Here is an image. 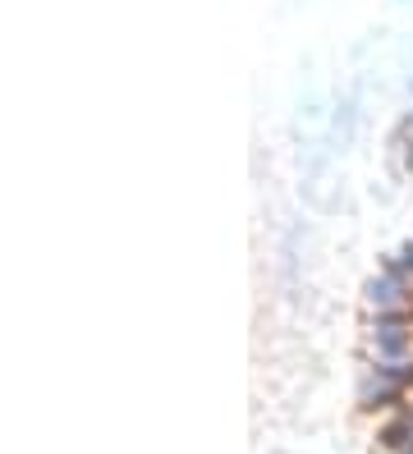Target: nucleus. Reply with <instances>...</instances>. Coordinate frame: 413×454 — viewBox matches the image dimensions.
I'll list each match as a JSON object with an SVG mask.
<instances>
[{"label":"nucleus","instance_id":"obj_2","mask_svg":"<svg viewBox=\"0 0 413 454\" xmlns=\"http://www.w3.org/2000/svg\"><path fill=\"white\" fill-rule=\"evenodd\" d=\"M381 266H391V271H400L404 280H413V239H409V244H400L391 257H385Z\"/></svg>","mask_w":413,"mask_h":454},{"label":"nucleus","instance_id":"obj_3","mask_svg":"<svg viewBox=\"0 0 413 454\" xmlns=\"http://www.w3.org/2000/svg\"><path fill=\"white\" fill-rule=\"evenodd\" d=\"M395 147H400V170L413 179V143H395Z\"/></svg>","mask_w":413,"mask_h":454},{"label":"nucleus","instance_id":"obj_1","mask_svg":"<svg viewBox=\"0 0 413 454\" xmlns=\"http://www.w3.org/2000/svg\"><path fill=\"white\" fill-rule=\"evenodd\" d=\"M363 308L368 312H404L413 308V280H404L400 271L381 266V271L363 285Z\"/></svg>","mask_w":413,"mask_h":454}]
</instances>
